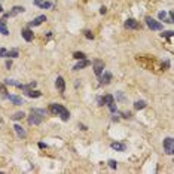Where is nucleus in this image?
<instances>
[{"instance_id": "1", "label": "nucleus", "mask_w": 174, "mask_h": 174, "mask_svg": "<svg viewBox=\"0 0 174 174\" xmlns=\"http://www.w3.org/2000/svg\"><path fill=\"white\" fill-rule=\"evenodd\" d=\"M48 110H49L52 115H57V116H60L63 121H69V118H70V113H69V110H67L64 106H61V104L51 103Z\"/></svg>"}, {"instance_id": "29", "label": "nucleus", "mask_w": 174, "mask_h": 174, "mask_svg": "<svg viewBox=\"0 0 174 174\" xmlns=\"http://www.w3.org/2000/svg\"><path fill=\"white\" fill-rule=\"evenodd\" d=\"M122 116H124L125 119H128V118H131V113H130V112H124V113H122Z\"/></svg>"}, {"instance_id": "30", "label": "nucleus", "mask_w": 174, "mask_h": 174, "mask_svg": "<svg viewBox=\"0 0 174 174\" xmlns=\"http://www.w3.org/2000/svg\"><path fill=\"white\" fill-rule=\"evenodd\" d=\"M106 12H107V9H106L104 6H103V7H100V13H106Z\"/></svg>"}, {"instance_id": "16", "label": "nucleus", "mask_w": 174, "mask_h": 174, "mask_svg": "<svg viewBox=\"0 0 174 174\" xmlns=\"http://www.w3.org/2000/svg\"><path fill=\"white\" fill-rule=\"evenodd\" d=\"M9 98V101H12L13 104H24V100L21 97H16V95H6Z\"/></svg>"}, {"instance_id": "7", "label": "nucleus", "mask_w": 174, "mask_h": 174, "mask_svg": "<svg viewBox=\"0 0 174 174\" xmlns=\"http://www.w3.org/2000/svg\"><path fill=\"white\" fill-rule=\"evenodd\" d=\"M124 25H125V28H128V30H137V28H140V22H138V21H135L134 18L127 19Z\"/></svg>"}, {"instance_id": "12", "label": "nucleus", "mask_w": 174, "mask_h": 174, "mask_svg": "<svg viewBox=\"0 0 174 174\" xmlns=\"http://www.w3.org/2000/svg\"><path fill=\"white\" fill-rule=\"evenodd\" d=\"M43 21H46V16H45V15H40V16L34 18V19L30 22V25H28V27H37V25H40Z\"/></svg>"}, {"instance_id": "21", "label": "nucleus", "mask_w": 174, "mask_h": 174, "mask_svg": "<svg viewBox=\"0 0 174 174\" xmlns=\"http://www.w3.org/2000/svg\"><path fill=\"white\" fill-rule=\"evenodd\" d=\"M18 55H19L18 49H12V51H7V54H6V57H10V58H16Z\"/></svg>"}, {"instance_id": "32", "label": "nucleus", "mask_w": 174, "mask_h": 174, "mask_svg": "<svg viewBox=\"0 0 174 174\" xmlns=\"http://www.w3.org/2000/svg\"><path fill=\"white\" fill-rule=\"evenodd\" d=\"M39 147H42V149H43V147H46V144H45V143H39Z\"/></svg>"}, {"instance_id": "13", "label": "nucleus", "mask_w": 174, "mask_h": 174, "mask_svg": "<svg viewBox=\"0 0 174 174\" xmlns=\"http://www.w3.org/2000/svg\"><path fill=\"white\" fill-rule=\"evenodd\" d=\"M34 4L39 6V7H42V9H49V7H52V3H51V1H45V0H34Z\"/></svg>"}, {"instance_id": "27", "label": "nucleus", "mask_w": 174, "mask_h": 174, "mask_svg": "<svg viewBox=\"0 0 174 174\" xmlns=\"http://www.w3.org/2000/svg\"><path fill=\"white\" fill-rule=\"evenodd\" d=\"M6 54H7V49H4V48H0V58L6 57Z\"/></svg>"}, {"instance_id": "9", "label": "nucleus", "mask_w": 174, "mask_h": 174, "mask_svg": "<svg viewBox=\"0 0 174 174\" xmlns=\"http://www.w3.org/2000/svg\"><path fill=\"white\" fill-rule=\"evenodd\" d=\"M115 101V98H113V95H110V94H107V95H104V97H101V98H98V104L100 106H103V104H110V103H113Z\"/></svg>"}, {"instance_id": "10", "label": "nucleus", "mask_w": 174, "mask_h": 174, "mask_svg": "<svg viewBox=\"0 0 174 174\" xmlns=\"http://www.w3.org/2000/svg\"><path fill=\"white\" fill-rule=\"evenodd\" d=\"M21 34H22L24 40H27V42H31V40H33V31L30 30V27L24 28V30L21 31Z\"/></svg>"}, {"instance_id": "33", "label": "nucleus", "mask_w": 174, "mask_h": 174, "mask_svg": "<svg viewBox=\"0 0 174 174\" xmlns=\"http://www.w3.org/2000/svg\"><path fill=\"white\" fill-rule=\"evenodd\" d=\"M0 12H3V7H1V6H0Z\"/></svg>"}, {"instance_id": "4", "label": "nucleus", "mask_w": 174, "mask_h": 174, "mask_svg": "<svg viewBox=\"0 0 174 174\" xmlns=\"http://www.w3.org/2000/svg\"><path fill=\"white\" fill-rule=\"evenodd\" d=\"M164 150L167 155H173L174 153V140L173 137H167L164 140Z\"/></svg>"}, {"instance_id": "5", "label": "nucleus", "mask_w": 174, "mask_h": 174, "mask_svg": "<svg viewBox=\"0 0 174 174\" xmlns=\"http://www.w3.org/2000/svg\"><path fill=\"white\" fill-rule=\"evenodd\" d=\"M25 9L22 7V6H13L9 12H6V13H3V18L1 19H6V18H10V16H15V15H18V13H22Z\"/></svg>"}, {"instance_id": "15", "label": "nucleus", "mask_w": 174, "mask_h": 174, "mask_svg": "<svg viewBox=\"0 0 174 174\" xmlns=\"http://www.w3.org/2000/svg\"><path fill=\"white\" fill-rule=\"evenodd\" d=\"M25 92V95L27 97H31V98H37V97H40L42 95V92H39V91H33L31 88L30 89H27V91H24Z\"/></svg>"}, {"instance_id": "18", "label": "nucleus", "mask_w": 174, "mask_h": 174, "mask_svg": "<svg viewBox=\"0 0 174 174\" xmlns=\"http://www.w3.org/2000/svg\"><path fill=\"white\" fill-rule=\"evenodd\" d=\"M0 33L4 34V36L9 34V30H7V27H6V21H4V19H0Z\"/></svg>"}, {"instance_id": "24", "label": "nucleus", "mask_w": 174, "mask_h": 174, "mask_svg": "<svg viewBox=\"0 0 174 174\" xmlns=\"http://www.w3.org/2000/svg\"><path fill=\"white\" fill-rule=\"evenodd\" d=\"M107 164H109V167H110L112 170H116V168H118V162H116L115 159H109Z\"/></svg>"}, {"instance_id": "17", "label": "nucleus", "mask_w": 174, "mask_h": 174, "mask_svg": "<svg viewBox=\"0 0 174 174\" xmlns=\"http://www.w3.org/2000/svg\"><path fill=\"white\" fill-rule=\"evenodd\" d=\"M110 81H112V75L109 72H104V75L101 78V85H107V84H110Z\"/></svg>"}, {"instance_id": "8", "label": "nucleus", "mask_w": 174, "mask_h": 174, "mask_svg": "<svg viewBox=\"0 0 174 174\" xmlns=\"http://www.w3.org/2000/svg\"><path fill=\"white\" fill-rule=\"evenodd\" d=\"M55 87H57V89H58L60 94H64V91H66V82H64L63 76H58V78H57V81H55Z\"/></svg>"}, {"instance_id": "3", "label": "nucleus", "mask_w": 174, "mask_h": 174, "mask_svg": "<svg viewBox=\"0 0 174 174\" xmlns=\"http://www.w3.org/2000/svg\"><path fill=\"white\" fill-rule=\"evenodd\" d=\"M146 24H147V27H149L150 30H153V31L162 30V24H161L159 21H155L152 16H147V18H146Z\"/></svg>"}, {"instance_id": "14", "label": "nucleus", "mask_w": 174, "mask_h": 174, "mask_svg": "<svg viewBox=\"0 0 174 174\" xmlns=\"http://www.w3.org/2000/svg\"><path fill=\"white\" fill-rule=\"evenodd\" d=\"M13 130H15V132L18 134V137H21V138H24V137L27 135V132H25V130H24V128H22L21 125H18V124H16V125L13 127Z\"/></svg>"}, {"instance_id": "31", "label": "nucleus", "mask_w": 174, "mask_h": 174, "mask_svg": "<svg viewBox=\"0 0 174 174\" xmlns=\"http://www.w3.org/2000/svg\"><path fill=\"white\" fill-rule=\"evenodd\" d=\"M10 66H12V61H10V60H7V61H6V67H7V69H9V67H10Z\"/></svg>"}, {"instance_id": "28", "label": "nucleus", "mask_w": 174, "mask_h": 174, "mask_svg": "<svg viewBox=\"0 0 174 174\" xmlns=\"http://www.w3.org/2000/svg\"><path fill=\"white\" fill-rule=\"evenodd\" d=\"M162 36H165V37L171 39V37H173V31H165V33H162Z\"/></svg>"}, {"instance_id": "6", "label": "nucleus", "mask_w": 174, "mask_h": 174, "mask_svg": "<svg viewBox=\"0 0 174 174\" xmlns=\"http://www.w3.org/2000/svg\"><path fill=\"white\" fill-rule=\"evenodd\" d=\"M94 73L97 75V76H101V73L104 72V61H101V60H94Z\"/></svg>"}, {"instance_id": "20", "label": "nucleus", "mask_w": 174, "mask_h": 174, "mask_svg": "<svg viewBox=\"0 0 174 174\" xmlns=\"http://www.w3.org/2000/svg\"><path fill=\"white\" fill-rule=\"evenodd\" d=\"M112 149H115V150H118V152H124L125 150V144L124 143H112Z\"/></svg>"}, {"instance_id": "19", "label": "nucleus", "mask_w": 174, "mask_h": 174, "mask_svg": "<svg viewBox=\"0 0 174 174\" xmlns=\"http://www.w3.org/2000/svg\"><path fill=\"white\" fill-rule=\"evenodd\" d=\"M146 106H147V103H146L144 100H140V101H135V103H134V109H135V110H141V109H144Z\"/></svg>"}, {"instance_id": "2", "label": "nucleus", "mask_w": 174, "mask_h": 174, "mask_svg": "<svg viewBox=\"0 0 174 174\" xmlns=\"http://www.w3.org/2000/svg\"><path fill=\"white\" fill-rule=\"evenodd\" d=\"M46 110L45 109H31L30 116H28V124L30 125H39L46 116Z\"/></svg>"}, {"instance_id": "11", "label": "nucleus", "mask_w": 174, "mask_h": 174, "mask_svg": "<svg viewBox=\"0 0 174 174\" xmlns=\"http://www.w3.org/2000/svg\"><path fill=\"white\" fill-rule=\"evenodd\" d=\"M88 66H91V61L87 60V58H84V60H79V63L73 67V70H81V69H85Z\"/></svg>"}, {"instance_id": "23", "label": "nucleus", "mask_w": 174, "mask_h": 174, "mask_svg": "<svg viewBox=\"0 0 174 174\" xmlns=\"http://www.w3.org/2000/svg\"><path fill=\"white\" fill-rule=\"evenodd\" d=\"M73 58H76V60H84V58H87V55H85L84 52H75V54H73Z\"/></svg>"}, {"instance_id": "22", "label": "nucleus", "mask_w": 174, "mask_h": 174, "mask_svg": "<svg viewBox=\"0 0 174 174\" xmlns=\"http://www.w3.org/2000/svg\"><path fill=\"white\" fill-rule=\"evenodd\" d=\"M24 116H25V113H24V112H16V113H15L13 116H10V118H12L13 121H19V119H22Z\"/></svg>"}, {"instance_id": "26", "label": "nucleus", "mask_w": 174, "mask_h": 174, "mask_svg": "<svg viewBox=\"0 0 174 174\" xmlns=\"http://www.w3.org/2000/svg\"><path fill=\"white\" fill-rule=\"evenodd\" d=\"M158 18H159V19H165V18H167V12H165V10H161V12L158 13Z\"/></svg>"}, {"instance_id": "25", "label": "nucleus", "mask_w": 174, "mask_h": 174, "mask_svg": "<svg viewBox=\"0 0 174 174\" xmlns=\"http://www.w3.org/2000/svg\"><path fill=\"white\" fill-rule=\"evenodd\" d=\"M84 36H85L87 39H89V40H92V39H94V34H92L89 30H84Z\"/></svg>"}]
</instances>
